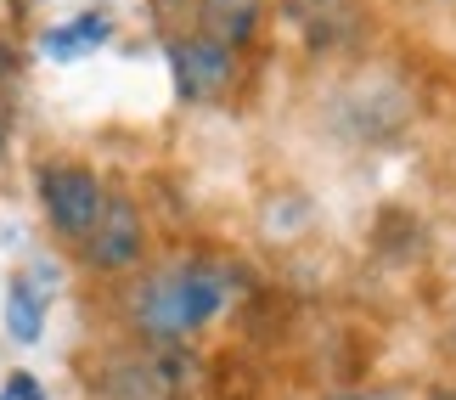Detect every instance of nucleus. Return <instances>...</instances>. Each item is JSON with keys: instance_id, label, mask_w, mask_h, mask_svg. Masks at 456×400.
Returning <instances> with one entry per match:
<instances>
[{"instance_id": "nucleus-1", "label": "nucleus", "mask_w": 456, "mask_h": 400, "mask_svg": "<svg viewBox=\"0 0 456 400\" xmlns=\"http://www.w3.org/2000/svg\"><path fill=\"white\" fill-rule=\"evenodd\" d=\"M220 305H225V276L215 265H169L152 282L135 288L130 310H135V327H142L158 350H169L186 333H198L203 322H215Z\"/></svg>"}, {"instance_id": "nucleus-2", "label": "nucleus", "mask_w": 456, "mask_h": 400, "mask_svg": "<svg viewBox=\"0 0 456 400\" xmlns=\"http://www.w3.org/2000/svg\"><path fill=\"white\" fill-rule=\"evenodd\" d=\"M40 203H45V215L62 237L85 242L96 215H102V203H108V192H102V181L85 164H45L40 169Z\"/></svg>"}, {"instance_id": "nucleus-3", "label": "nucleus", "mask_w": 456, "mask_h": 400, "mask_svg": "<svg viewBox=\"0 0 456 400\" xmlns=\"http://www.w3.org/2000/svg\"><path fill=\"white\" fill-rule=\"evenodd\" d=\"M96 400H181V361L169 350H130L96 372Z\"/></svg>"}, {"instance_id": "nucleus-4", "label": "nucleus", "mask_w": 456, "mask_h": 400, "mask_svg": "<svg viewBox=\"0 0 456 400\" xmlns=\"http://www.w3.org/2000/svg\"><path fill=\"white\" fill-rule=\"evenodd\" d=\"M282 17L310 51H349L366 34V0H282Z\"/></svg>"}, {"instance_id": "nucleus-5", "label": "nucleus", "mask_w": 456, "mask_h": 400, "mask_svg": "<svg viewBox=\"0 0 456 400\" xmlns=\"http://www.w3.org/2000/svg\"><path fill=\"white\" fill-rule=\"evenodd\" d=\"M147 249V232H142V215H135V203L125 192H108L102 203V215L91 225V237H85V259H91L96 271H125L135 265Z\"/></svg>"}, {"instance_id": "nucleus-6", "label": "nucleus", "mask_w": 456, "mask_h": 400, "mask_svg": "<svg viewBox=\"0 0 456 400\" xmlns=\"http://www.w3.org/2000/svg\"><path fill=\"white\" fill-rule=\"evenodd\" d=\"M169 62H175V85H181L186 102H215L225 85H232V74H237L232 45L208 40V34L175 40V45H169Z\"/></svg>"}, {"instance_id": "nucleus-7", "label": "nucleus", "mask_w": 456, "mask_h": 400, "mask_svg": "<svg viewBox=\"0 0 456 400\" xmlns=\"http://www.w3.org/2000/svg\"><path fill=\"white\" fill-rule=\"evenodd\" d=\"M198 17H203L208 40H220V45L237 51V45H248L259 34V23H265V0H203Z\"/></svg>"}, {"instance_id": "nucleus-8", "label": "nucleus", "mask_w": 456, "mask_h": 400, "mask_svg": "<svg viewBox=\"0 0 456 400\" xmlns=\"http://www.w3.org/2000/svg\"><path fill=\"white\" fill-rule=\"evenodd\" d=\"M102 40H108V17H102V12H85L79 23L45 34V57H79V51H91Z\"/></svg>"}, {"instance_id": "nucleus-9", "label": "nucleus", "mask_w": 456, "mask_h": 400, "mask_svg": "<svg viewBox=\"0 0 456 400\" xmlns=\"http://www.w3.org/2000/svg\"><path fill=\"white\" fill-rule=\"evenodd\" d=\"M6 322H12V339H23V344L40 339V293H34V282H12Z\"/></svg>"}, {"instance_id": "nucleus-10", "label": "nucleus", "mask_w": 456, "mask_h": 400, "mask_svg": "<svg viewBox=\"0 0 456 400\" xmlns=\"http://www.w3.org/2000/svg\"><path fill=\"white\" fill-rule=\"evenodd\" d=\"M6 395H12V400H40V389H34V384H28V372H17Z\"/></svg>"}, {"instance_id": "nucleus-11", "label": "nucleus", "mask_w": 456, "mask_h": 400, "mask_svg": "<svg viewBox=\"0 0 456 400\" xmlns=\"http://www.w3.org/2000/svg\"><path fill=\"white\" fill-rule=\"evenodd\" d=\"M332 400H383V395H332Z\"/></svg>"}, {"instance_id": "nucleus-12", "label": "nucleus", "mask_w": 456, "mask_h": 400, "mask_svg": "<svg viewBox=\"0 0 456 400\" xmlns=\"http://www.w3.org/2000/svg\"><path fill=\"white\" fill-rule=\"evenodd\" d=\"M434 400H456V395H451V389H440V395H434Z\"/></svg>"}]
</instances>
